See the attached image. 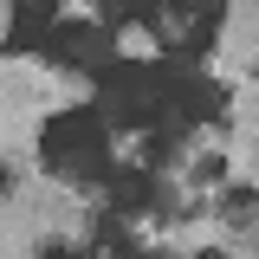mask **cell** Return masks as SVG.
I'll list each match as a JSON object with an SVG mask.
<instances>
[{"label":"cell","mask_w":259,"mask_h":259,"mask_svg":"<svg viewBox=\"0 0 259 259\" xmlns=\"http://www.w3.org/2000/svg\"><path fill=\"white\" fill-rule=\"evenodd\" d=\"M104 207V188H78L65 175H13V188L0 201V253L26 259L46 246H91V221Z\"/></svg>","instance_id":"cell-1"},{"label":"cell","mask_w":259,"mask_h":259,"mask_svg":"<svg viewBox=\"0 0 259 259\" xmlns=\"http://www.w3.org/2000/svg\"><path fill=\"white\" fill-rule=\"evenodd\" d=\"M156 32H162V39H182L188 26H182V13H162V20H156Z\"/></svg>","instance_id":"cell-11"},{"label":"cell","mask_w":259,"mask_h":259,"mask_svg":"<svg viewBox=\"0 0 259 259\" xmlns=\"http://www.w3.org/2000/svg\"><path fill=\"white\" fill-rule=\"evenodd\" d=\"M110 162L117 168H143L149 162V136L143 130H110Z\"/></svg>","instance_id":"cell-9"},{"label":"cell","mask_w":259,"mask_h":259,"mask_svg":"<svg viewBox=\"0 0 259 259\" xmlns=\"http://www.w3.org/2000/svg\"><path fill=\"white\" fill-rule=\"evenodd\" d=\"M162 46H168V39H162L156 26H136V20H130V26H117V52H123V59H156Z\"/></svg>","instance_id":"cell-8"},{"label":"cell","mask_w":259,"mask_h":259,"mask_svg":"<svg viewBox=\"0 0 259 259\" xmlns=\"http://www.w3.org/2000/svg\"><path fill=\"white\" fill-rule=\"evenodd\" d=\"M97 84L84 71H71V65H52L39 59V52H7L0 65V117H59V110H78V104H91Z\"/></svg>","instance_id":"cell-2"},{"label":"cell","mask_w":259,"mask_h":259,"mask_svg":"<svg viewBox=\"0 0 259 259\" xmlns=\"http://www.w3.org/2000/svg\"><path fill=\"white\" fill-rule=\"evenodd\" d=\"M201 71L221 91H233L240 78L259 71V0H227L221 26H214V52L201 59Z\"/></svg>","instance_id":"cell-3"},{"label":"cell","mask_w":259,"mask_h":259,"mask_svg":"<svg viewBox=\"0 0 259 259\" xmlns=\"http://www.w3.org/2000/svg\"><path fill=\"white\" fill-rule=\"evenodd\" d=\"M221 168H227L233 188H253L259 194V130H233V123H227V156H221Z\"/></svg>","instance_id":"cell-5"},{"label":"cell","mask_w":259,"mask_h":259,"mask_svg":"<svg viewBox=\"0 0 259 259\" xmlns=\"http://www.w3.org/2000/svg\"><path fill=\"white\" fill-rule=\"evenodd\" d=\"M221 253H233V259H259V201L227 207V240H221Z\"/></svg>","instance_id":"cell-6"},{"label":"cell","mask_w":259,"mask_h":259,"mask_svg":"<svg viewBox=\"0 0 259 259\" xmlns=\"http://www.w3.org/2000/svg\"><path fill=\"white\" fill-rule=\"evenodd\" d=\"M227 156V123H194L182 136V149L156 168V182H182V175H207V168H221Z\"/></svg>","instance_id":"cell-4"},{"label":"cell","mask_w":259,"mask_h":259,"mask_svg":"<svg viewBox=\"0 0 259 259\" xmlns=\"http://www.w3.org/2000/svg\"><path fill=\"white\" fill-rule=\"evenodd\" d=\"M59 20H65V26H71V20L91 26V20H97V0H59Z\"/></svg>","instance_id":"cell-10"},{"label":"cell","mask_w":259,"mask_h":259,"mask_svg":"<svg viewBox=\"0 0 259 259\" xmlns=\"http://www.w3.org/2000/svg\"><path fill=\"white\" fill-rule=\"evenodd\" d=\"M227 123H233V130H259V71L227 91Z\"/></svg>","instance_id":"cell-7"}]
</instances>
